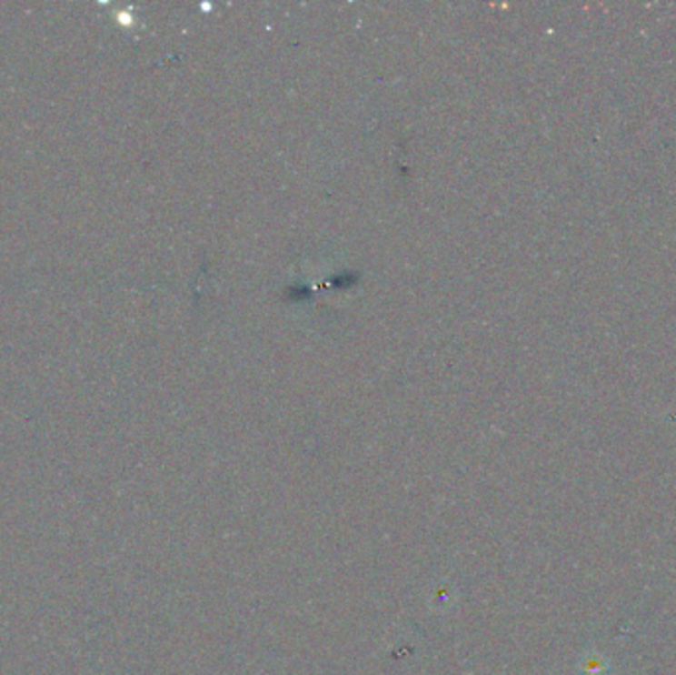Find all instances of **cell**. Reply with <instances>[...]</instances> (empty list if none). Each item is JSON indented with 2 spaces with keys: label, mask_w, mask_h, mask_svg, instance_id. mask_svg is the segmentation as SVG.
<instances>
[{
  "label": "cell",
  "mask_w": 676,
  "mask_h": 675,
  "mask_svg": "<svg viewBox=\"0 0 676 675\" xmlns=\"http://www.w3.org/2000/svg\"><path fill=\"white\" fill-rule=\"evenodd\" d=\"M578 670H580L582 675H610L611 663L601 654V651L590 650L582 656V660L578 663Z\"/></svg>",
  "instance_id": "cell-1"
}]
</instances>
